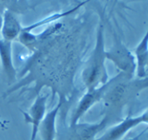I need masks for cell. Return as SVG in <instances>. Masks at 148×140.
<instances>
[{"label":"cell","mask_w":148,"mask_h":140,"mask_svg":"<svg viewBox=\"0 0 148 140\" xmlns=\"http://www.w3.org/2000/svg\"><path fill=\"white\" fill-rule=\"evenodd\" d=\"M148 88V78L134 79L119 72L108 80L107 89L103 96L105 116L109 124L120 117L124 107L134 99L140 92Z\"/></svg>","instance_id":"obj_1"},{"label":"cell","mask_w":148,"mask_h":140,"mask_svg":"<svg viewBox=\"0 0 148 140\" xmlns=\"http://www.w3.org/2000/svg\"><path fill=\"white\" fill-rule=\"evenodd\" d=\"M1 26H2V16L0 14V30H1Z\"/></svg>","instance_id":"obj_14"},{"label":"cell","mask_w":148,"mask_h":140,"mask_svg":"<svg viewBox=\"0 0 148 140\" xmlns=\"http://www.w3.org/2000/svg\"><path fill=\"white\" fill-rule=\"evenodd\" d=\"M5 122H4V121H1L0 120V126L1 127H3V128H6V126H5Z\"/></svg>","instance_id":"obj_12"},{"label":"cell","mask_w":148,"mask_h":140,"mask_svg":"<svg viewBox=\"0 0 148 140\" xmlns=\"http://www.w3.org/2000/svg\"><path fill=\"white\" fill-rule=\"evenodd\" d=\"M106 59L112 61L121 72L134 78L137 68L135 57L116 34L112 47L106 51Z\"/></svg>","instance_id":"obj_3"},{"label":"cell","mask_w":148,"mask_h":140,"mask_svg":"<svg viewBox=\"0 0 148 140\" xmlns=\"http://www.w3.org/2000/svg\"><path fill=\"white\" fill-rule=\"evenodd\" d=\"M48 97L49 96L47 94H38L30 107L29 111L27 112L23 111L25 122L32 124V135L30 140H36L38 126L46 114V104Z\"/></svg>","instance_id":"obj_6"},{"label":"cell","mask_w":148,"mask_h":140,"mask_svg":"<svg viewBox=\"0 0 148 140\" xmlns=\"http://www.w3.org/2000/svg\"><path fill=\"white\" fill-rule=\"evenodd\" d=\"M139 136H140V134H139V135H138V136H137V137H132V138L125 139V140H138V138H139Z\"/></svg>","instance_id":"obj_13"},{"label":"cell","mask_w":148,"mask_h":140,"mask_svg":"<svg viewBox=\"0 0 148 140\" xmlns=\"http://www.w3.org/2000/svg\"><path fill=\"white\" fill-rule=\"evenodd\" d=\"M134 57L137 64V77L139 79L145 78L146 68L148 67V27L143 38L135 48Z\"/></svg>","instance_id":"obj_11"},{"label":"cell","mask_w":148,"mask_h":140,"mask_svg":"<svg viewBox=\"0 0 148 140\" xmlns=\"http://www.w3.org/2000/svg\"><path fill=\"white\" fill-rule=\"evenodd\" d=\"M140 136H141V134H140ZM140 136H139V138H138V140H141V139H140ZM145 140H148V137H145Z\"/></svg>","instance_id":"obj_15"},{"label":"cell","mask_w":148,"mask_h":140,"mask_svg":"<svg viewBox=\"0 0 148 140\" xmlns=\"http://www.w3.org/2000/svg\"><path fill=\"white\" fill-rule=\"evenodd\" d=\"M23 26L16 18L14 14L6 10L2 17V26L0 30L1 38L5 40L12 42L14 39L18 38L22 31Z\"/></svg>","instance_id":"obj_10"},{"label":"cell","mask_w":148,"mask_h":140,"mask_svg":"<svg viewBox=\"0 0 148 140\" xmlns=\"http://www.w3.org/2000/svg\"><path fill=\"white\" fill-rule=\"evenodd\" d=\"M0 61L3 73L10 83L16 81L17 72L12 58V42L0 38Z\"/></svg>","instance_id":"obj_9"},{"label":"cell","mask_w":148,"mask_h":140,"mask_svg":"<svg viewBox=\"0 0 148 140\" xmlns=\"http://www.w3.org/2000/svg\"><path fill=\"white\" fill-rule=\"evenodd\" d=\"M63 100L59 98L57 105L50 111L46 112L45 117L41 121L38 133L40 134L42 140H56L57 138V117L63 105Z\"/></svg>","instance_id":"obj_8"},{"label":"cell","mask_w":148,"mask_h":140,"mask_svg":"<svg viewBox=\"0 0 148 140\" xmlns=\"http://www.w3.org/2000/svg\"><path fill=\"white\" fill-rule=\"evenodd\" d=\"M146 123V113H143L137 117H127L120 123L110 128L101 137L95 140H121L122 137L132 129Z\"/></svg>","instance_id":"obj_7"},{"label":"cell","mask_w":148,"mask_h":140,"mask_svg":"<svg viewBox=\"0 0 148 140\" xmlns=\"http://www.w3.org/2000/svg\"><path fill=\"white\" fill-rule=\"evenodd\" d=\"M108 86V81L93 89L86 90V92L79 99L77 107L74 110L71 119H70V124L69 125H74L79 122L81 117L97 103L102 100L103 96L107 89Z\"/></svg>","instance_id":"obj_5"},{"label":"cell","mask_w":148,"mask_h":140,"mask_svg":"<svg viewBox=\"0 0 148 140\" xmlns=\"http://www.w3.org/2000/svg\"><path fill=\"white\" fill-rule=\"evenodd\" d=\"M106 51L104 25L100 23L97 31L94 49L85 63L81 72V79L86 90L99 87L109 80L106 66Z\"/></svg>","instance_id":"obj_2"},{"label":"cell","mask_w":148,"mask_h":140,"mask_svg":"<svg viewBox=\"0 0 148 140\" xmlns=\"http://www.w3.org/2000/svg\"><path fill=\"white\" fill-rule=\"evenodd\" d=\"M109 124L108 119L104 117L97 123H78L69 125L59 134L58 140H95L97 135Z\"/></svg>","instance_id":"obj_4"}]
</instances>
